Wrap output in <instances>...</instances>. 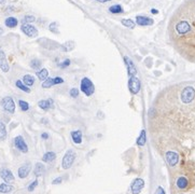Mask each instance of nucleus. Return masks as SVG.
I'll return each instance as SVG.
<instances>
[{
    "instance_id": "nucleus-1",
    "label": "nucleus",
    "mask_w": 195,
    "mask_h": 194,
    "mask_svg": "<svg viewBox=\"0 0 195 194\" xmlns=\"http://www.w3.org/2000/svg\"><path fill=\"white\" fill-rule=\"evenodd\" d=\"M168 39L185 61L195 64V0H184L171 15Z\"/></svg>"
},
{
    "instance_id": "nucleus-2",
    "label": "nucleus",
    "mask_w": 195,
    "mask_h": 194,
    "mask_svg": "<svg viewBox=\"0 0 195 194\" xmlns=\"http://www.w3.org/2000/svg\"><path fill=\"white\" fill-rule=\"evenodd\" d=\"M76 157H77V155H76V152H74L73 150H68L66 153H65L64 157H63L62 160V167L64 168V169H69L70 167L72 166V164L74 163V161H76Z\"/></svg>"
},
{
    "instance_id": "nucleus-3",
    "label": "nucleus",
    "mask_w": 195,
    "mask_h": 194,
    "mask_svg": "<svg viewBox=\"0 0 195 194\" xmlns=\"http://www.w3.org/2000/svg\"><path fill=\"white\" fill-rule=\"evenodd\" d=\"M80 89L86 96H92L95 92V86L93 82L89 80V78H83L81 80V84H80Z\"/></svg>"
},
{
    "instance_id": "nucleus-4",
    "label": "nucleus",
    "mask_w": 195,
    "mask_h": 194,
    "mask_svg": "<svg viewBox=\"0 0 195 194\" xmlns=\"http://www.w3.org/2000/svg\"><path fill=\"white\" fill-rule=\"evenodd\" d=\"M1 107H2V109L5 112L10 113V114H13L15 112V103L12 97H10V96L3 97L1 99Z\"/></svg>"
},
{
    "instance_id": "nucleus-5",
    "label": "nucleus",
    "mask_w": 195,
    "mask_h": 194,
    "mask_svg": "<svg viewBox=\"0 0 195 194\" xmlns=\"http://www.w3.org/2000/svg\"><path fill=\"white\" fill-rule=\"evenodd\" d=\"M195 97V90L192 86H187L181 93V100L184 104H190Z\"/></svg>"
},
{
    "instance_id": "nucleus-6",
    "label": "nucleus",
    "mask_w": 195,
    "mask_h": 194,
    "mask_svg": "<svg viewBox=\"0 0 195 194\" xmlns=\"http://www.w3.org/2000/svg\"><path fill=\"white\" fill-rule=\"evenodd\" d=\"M0 178H1L5 183H12V182L15 180L13 173L11 172L9 168H5V167L0 168Z\"/></svg>"
},
{
    "instance_id": "nucleus-7",
    "label": "nucleus",
    "mask_w": 195,
    "mask_h": 194,
    "mask_svg": "<svg viewBox=\"0 0 195 194\" xmlns=\"http://www.w3.org/2000/svg\"><path fill=\"white\" fill-rule=\"evenodd\" d=\"M128 87L132 94H134V95L138 94L139 91H140V81H139V79L136 78L135 76L131 77L128 81Z\"/></svg>"
},
{
    "instance_id": "nucleus-8",
    "label": "nucleus",
    "mask_w": 195,
    "mask_h": 194,
    "mask_svg": "<svg viewBox=\"0 0 195 194\" xmlns=\"http://www.w3.org/2000/svg\"><path fill=\"white\" fill-rule=\"evenodd\" d=\"M14 146L18 150H20L21 152L23 153H27L28 152V146L25 141V139L22 136H16L14 138Z\"/></svg>"
},
{
    "instance_id": "nucleus-9",
    "label": "nucleus",
    "mask_w": 195,
    "mask_h": 194,
    "mask_svg": "<svg viewBox=\"0 0 195 194\" xmlns=\"http://www.w3.org/2000/svg\"><path fill=\"white\" fill-rule=\"evenodd\" d=\"M21 29H22V31L24 32L26 36H28V37H30V38H35L38 36V29L35 27V26H32V25H30V24H23L22 26H21Z\"/></svg>"
},
{
    "instance_id": "nucleus-10",
    "label": "nucleus",
    "mask_w": 195,
    "mask_h": 194,
    "mask_svg": "<svg viewBox=\"0 0 195 194\" xmlns=\"http://www.w3.org/2000/svg\"><path fill=\"white\" fill-rule=\"evenodd\" d=\"M64 83V79L60 77H56V78H47L45 81L42 82V87L43 89H50L51 86L56 85V84H62Z\"/></svg>"
},
{
    "instance_id": "nucleus-11",
    "label": "nucleus",
    "mask_w": 195,
    "mask_h": 194,
    "mask_svg": "<svg viewBox=\"0 0 195 194\" xmlns=\"http://www.w3.org/2000/svg\"><path fill=\"white\" fill-rule=\"evenodd\" d=\"M145 187V181L141 178H137L132 182L131 186V191L133 194H139L141 192V190Z\"/></svg>"
},
{
    "instance_id": "nucleus-12",
    "label": "nucleus",
    "mask_w": 195,
    "mask_h": 194,
    "mask_svg": "<svg viewBox=\"0 0 195 194\" xmlns=\"http://www.w3.org/2000/svg\"><path fill=\"white\" fill-rule=\"evenodd\" d=\"M30 170H31V164H30V163H25V164H23L18 169V178H21V179L27 178Z\"/></svg>"
},
{
    "instance_id": "nucleus-13",
    "label": "nucleus",
    "mask_w": 195,
    "mask_h": 194,
    "mask_svg": "<svg viewBox=\"0 0 195 194\" xmlns=\"http://www.w3.org/2000/svg\"><path fill=\"white\" fill-rule=\"evenodd\" d=\"M165 157L168 165L171 167L176 166L177 163L179 162V155H178V153L174 152V151H167L165 154Z\"/></svg>"
},
{
    "instance_id": "nucleus-14",
    "label": "nucleus",
    "mask_w": 195,
    "mask_h": 194,
    "mask_svg": "<svg viewBox=\"0 0 195 194\" xmlns=\"http://www.w3.org/2000/svg\"><path fill=\"white\" fill-rule=\"evenodd\" d=\"M0 69H1L3 72H8L9 70H10L9 63H8L5 52H3L2 50H0Z\"/></svg>"
},
{
    "instance_id": "nucleus-15",
    "label": "nucleus",
    "mask_w": 195,
    "mask_h": 194,
    "mask_svg": "<svg viewBox=\"0 0 195 194\" xmlns=\"http://www.w3.org/2000/svg\"><path fill=\"white\" fill-rule=\"evenodd\" d=\"M189 180L184 176H179L176 180V186L179 190H187L189 187Z\"/></svg>"
},
{
    "instance_id": "nucleus-16",
    "label": "nucleus",
    "mask_w": 195,
    "mask_h": 194,
    "mask_svg": "<svg viewBox=\"0 0 195 194\" xmlns=\"http://www.w3.org/2000/svg\"><path fill=\"white\" fill-rule=\"evenodd\" d=\"M124 61H125V65H126V67H127V70H128V74L131 77H134L135 74H137L136 67H135L134 63L127 56L124 57Z\"/></svg>"
},
{
    "instance_id": "nucleus-17",
    "label": "nucleus",
    "mask_w": 195,
    "mask_h": 194,
    "mask_svg": "<svg viewBox=\"0 0 195 194\" xmlns=\"http://www.w3.org/2000/svg\"><path fill=\"white\" fill-rule=\"evenodd\" d=\"M136 23L140 26H149V25H152L153 24V20L150 18V17H147V16H142V15H138L136 17Z\"/></svg>"
},
{
    "instance_id": "nucleus-18",
    "label": "nucleus",
    "mask_w": 195,
    "mask_h": 194,
    "mask_svg": "<svg viewBox=\"0 0 195 194\" xmlns=\"http://www.w3.org/2000/svg\"><path fill=\"white\" fill-rule=\"evenodd\" d=\"M53 105H54V101H53V99H47V100H40L39 103H38V106H39L40 108L42 109V110H49L50 108H52Z\"/></svg>"
},
{
    "instance_id": "nucleus-19",
    "label": "nucleus",
    "mask_w": 195,
    "mask_h": 194,
    "mask_svg": "<svg viewBox=\"0 0 195 194\" xmlns=\"http://www.w3.org/2000/svg\"><path fill=\"white\" fill-rule=\"evenodd\" d=\"M45 172V167L42 163H37L35 166V169H34V174H35L36 177H40L43 175V173Z\"/></svg>"
},
{
    "instance_id": "nucleus-20",
    "label": "nucleus",
    "mask_w": 195,
    "mask_h": 194,
    "mask_svg": "<svg viewBox=\"0 0 195 194\" xmlns=\"http://www.w3.org/2000/svg\"><path fill=\"white\" fill-rule=\"evenodd\" d=\"M71 138H72V140H73L74 143H77V145L81 143H82V132L81 130H73V132H71Z\"/></svg>"
},
{
    "instance_id": "nucleus-21",
    "label": "nucleus",
    "mask_w": 195,
    "mask_h": 194,
    "mask_svg": "<svg viewBox=\"0 0 195 194\" xmlns=\"http://www.w3.org/2000/svg\"><path fill=\"white\" fill-rule=\"evenodd\" d=\"M14 190V187L11 186L10 183H0V193L2 194H7V193H11V192Z\"/></svg>"
},
{
    "instance_id": "nucleus-22",
    "label": "nucleus",
    "mask_w": 195,
    "mask_h": 194,
    "mask_svg": "<svg viewBox=\"0 0 195 194\" xmlns=\"http://www.w3.org/2000/svg\"><path fill=\"white\" fill-rule=\"evenodd\" d=\"M23 83L26 86H28V87H30V86H32L35 84V78L31 74H25L23 77Z\"/></svg>"
},
{
    "instance_id": "nucleus-23",
    "label": "nucleus",
    "mask_w": 195,
    "mask_h": 194,
    "mask_svg": "<svg viewBox=\"0 0 195 194\" xmlns=\"http://www.w3.org/2000/svg\"><path fill=\"white\" fill-rule=\"evenodd\" d=\"M56 159V154L52 151H50V152H47L44 153V155L42 156V161L43 162H47V163H51Z\"/></svg>"
},
{
    "instance_id": "nucleus-24",
    "label": "nucleus",
    "mask_w": 195,
    "mask_h": 194,
    "mask_svg": "<svg viewBox=\"0 0 195 194\" xmlns=\"http://www.w3.org/2000/svg\"><path fill=\"white\" fill-rule=\"evenodd\" d=\"M5 26H7V27L14 28V27H16V26H18V20H16L15 17L10 16V17H8L7 20L5 21Z\"/></svg>"
},
{
    "instance_id": "nucleus-25",
    "label": "nucleus",
    "mask_w": 195,
    "mask_h": 194,
    "mask_svg": "<svg viewBox=\"0 0 195 194\" xmlns=\"http://www.w3.org/2000/svg\"><path fill=\"white\" fill-rule=\"evenodd\" d=\"M37 76H38V79H39V80L45 81V80L49 78V71H47V69H41V70L37 71Z\"/></svg>"
},
{
    "instance_id": "nucleus-26",
    "label": "nucleus",
    "mask_w": 195,
    "mask_h": 194,
    "mask_svg": "<svg viewBox=\"0 0 195 194\" xmlns=\"http://www.w3.org/2000/svg\"><path fill=\"white\" fill-rule=\"evenodd\" d=\"M7 138V128H5V123L0 120V141H2Z\"/></svg>"
},
{
    "instance_id": "nucleus-27",
    "label": "nucleus",
    "mask_w": 195,
    "mask_h": 194,
    "mask_svg": "<svg viewBox=\"0 0 195 194\" xmlns=\"http://www.w3.org/2000/svg\"><path fill=\"white\" fill-rule=\"evenodd\" d=\"M15 85H16V87L20 89L21 91L25 92V93H30V89L28 86L25 85V84L23 83V81H21V80H18V81L15 82Z\"/></svg>"
},
{
    "instance_id": "nucleus-28",
    "label": "nucleus",
    "mask_w": 195,
    "mask_h": 194,
    "mask_svg": "<svg viewBox=\"0 0 195 194\" xmlns=\"http://www.w3.org/2000/svg\"><path fill=\"white\" fill-rule=\"evenodd\" d=\"M109 11L113 13V14H120V13L123 12V9H122V7L120 5H114L109 8Z\"/></svg>"
},
{
    "instance_id": "nucleus-29",
    "label": "nucleus",
    "mask_w": 195,
    "mask_h": 194,
    "mask_svg": "<svg viewBox=\"0 0 195 194\" xmlns=\"http://www.w3.org/2000/svg\"><path fill=\"white\" fill-rule=\"evenodd\" d=\"M145 143H146V130H141L140 136L137 139V145L142 147V146H145Z\"/></svg>"
},
{
    "instance_id": "nucleus-30",
    "label": "nucleus",
    "mask_w": 195,
    "mask_h": 194,
    "mask_svg": "<svg viewBox=\"0 0 195 194\" xmlns=\"http://www.w3.org/2000/svg\"><path fill=\"white\" fill-rule=\"evenodd\" d=\"M30 67H31L32 69H35V70H38V71H39V69L41 68V61H40L39 59H32V61H30Z\"/></svg>"
},
{
    "instance_id": "nucleus-31",
    "label": "nucleus",
    "mask_w": 195,
    "mask_h": 194,
    "mask_svg": "<svg viewBox=\"0 0 195 194\" xmlns=\"http://www.w3.org/2000/svg\"><path fill=\"white\" fill-rule=\"evenodd\" d=\"M73 48H74L73 42H72V41H67L65 44H63L62 49H63V51H65V52H69V51H71Z\"/></svg>"
},
{
    "instance_id": "nucleus-32",
    "label": "nucleus",
    "mask_w": 195,
    "mask_h": 194,
    "mask_svg": "<svg viewBox=\"0 0 195 194\" xmlns=\"http://www.w3.org/2000/svg\"><path fill=\"white\" fill-rule=\"evenodd\" d=\"M121 23L124 25V26H126L127 28H134V27H135V22H134L133 20H129V18H124V20H122Z\"/></svg>"
},
{
    "instance_id": "nucleus-33",
    "label": "nucleus",
    "mask_w": 195,
    "mask_h": 194,
    "mask_svg": "<svg viewBox=\"0 0 195 194\" xmlns=\"http://www.w3.org/2000/svg\"><path fill=\"white\" fill-rule=\"evenodd\" d=\"M18 106H20V108L22 111H28L29 110V104L27 101L25 100H18Z\"/></svg>"
},
{
    "instance_id": "nucleus-34",
    "label": "nucleus",
    "mask_w": 195,
    "mask_h": 194,
    "mask_svg": "<svg viewBox=\"0 0 195 194\" xmlns=\"http://www.w3.org/2000/svg\"><path fill=\"white\" fill-rule=\"evenodd\" d=\"M36 21V17L32 15H26L23 20V24H29V23H34Z\"/></svg>"
},
{
    "instance_id": "nucleus-35",
    "label": "nucleus",
    "mask_w": 195,
    "mask_h": 194,
    "mask_svg": "<svg viewBox=\"0 0 195 194\" xmlns=\"http://www.w3.org/2000/svg\"><path fill=\"white\" fill-rule=\"evenodd\" d=\"M38 184H39V181H38V179H35L34 181L31 182V183L29 184V186H28V188H27L28 191H29V192H32L34 190L36 189V188L38 187Z\"/></svg>"
},
{
    "instance_id": "nucleus-36",
    "label": "nucleus",
    "mask_w": 195,
    "mask_h": 194,
    "mask_svg": "<svg viewBox=\"0 0 195 194\" xmlns=\"http://www.w3.org/2000/svg\"><path fill=\"white\" fill-rule=\"evenodd\" d=\"M69 94H70V96H71L72 98H77L78 96H79V90L76 89V87H73V89L70 90Z\"/></svg>"
},
{
    "instance_id": "nucleus-37",
    "label": "nucleus",
    "mask_w": 195,
    "mask_h": 194,
    "mask_svg": "<svg viewBox=\"0 0 195 194\" xmlns=\"http://www.w3.org/2000/svg\"><path fill=\"white\" fill-rule=\"evenodd\" d=\"M69 65H70V59H65L62 64H59V66L62 67V68H66V67H68Z\"/></svg>"
},
{
    "instance_id": "nucleus-38",
    "label": "nucleus",
    "mask_w": 195,
    "mask_h": 194,
    "mask_svg": "<svg viewBox=\"0 0 195 194\" xmlns=\"http://www.w3.org/2000/svg\"><path fill=\"white\" fill-rule=\"evenodd\" d=\"M62 181H63V178H62V177H58V178H56V179L53 180L52 183H53V184H59Z\"/></svg>"
},
{
    "instance_id": "nucleus-39",
    "label": "nucleus",
    "mask_w": 195,
    "mask_h": 194,
    "mask_svg": "<svg viewBox=\"0 0 195 194\" xmlns=\"http://www.w3.org/2000/svg\"><path fill=\"white\" fill-rule=\"evenodd\" d=\"M155 194H165V191H164V190H163V188L158 187V189H156Z\"/></svg>"
},
{
    "instance_id": "nucleus-40",
    "label": "nucleus",
    "mask_w": 195,
    "mask_h": 194,
    "mask_svg": "<svg viewBox=\"0 0 195 194\" xmlns=\"http://www.w3.org/2000/svg\"><path fill=\"white\" fill-rule=\"evenodd\" d=\"M41 138H42V139H47V138H49V135H47V133H43L41 135Z\"/></svg>"
},
{
    "instance_id": "nucleus-41",
    "label": "nucleus",
    "mask_w": 195,
    "mask_h": 194,
    "mask_svg": "<svg viewBox=\"0 0 195 194\" xmlns=\"http://www.w3.org/2000/svg\"><path fill=\"white\" fill-rule=\"evenodd\" d=\"M151 12L153 13V14H158V10H155V9H152V10H151Z\"/></svg>"
},
{
    "instance_id": "nucleus-42",
    "label": "nucleus",
    "mask_w": 195,
    "mask_h": 194,
    "mask_svg": "<svg viewBox=\"0 0 195 194\" xmlns=\"http://www.w3.org/2000/svg\"><path fill=\"white\" fill-rule=\"evenodd\" d=\"M96 1H98V2H107V1H110V0H96Z\"/></svg>"
},
{
    "instance_id": "nucleus-43",
    "label": "nucleus",
    "mask_w": 195,
    "mask_h": 194,
    "mask_svg": "<svg viewBox=\"0 0 195 194\" xmlns=\"http://www.w3.org/2000/svg\"><path fill=\"white\" fill-rule=\"evenodd\" d=\"M5 2V0H0V5H3Z\"/></svg>"
},
{
    "instance_id": "nucleus-44",
    "label": "nucleus",
    "mask_w": 195,
    "mask_h": 194,
    "mask_svg": "<svg viewBox=\"0 0 195 194\" xmlns=\"http://www.w3.org/2000/svg\"><path fill=\"white\" fill-rule=\"evenodd\" d=\"M3 34V29L1 27H0V35H2Z\"/></svg>"
}]
</instances>
